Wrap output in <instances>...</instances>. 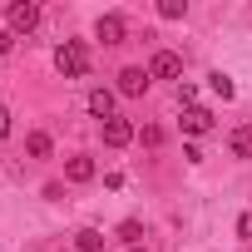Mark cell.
<instances>
[{
    "label": "cell",
    "mask_w": 252,
    "mask_h": 252,
    "mask_svg": "<svg viewBox=\"0 0 252 252\" xmlns=\"http://www.w3.org/2000/svg\"><path fill=\"white\" fill-rule=\"evenodd\" d=\"M55 69H60L64 79H79V74L89 69V50H84V40H64V45L55 50Z\"/></svg>",
    "instance_id": "cell-1"
},
{
    "label": "cell",
    "mask_w": 252,
    "mask_h": 252,
    "mask_svg": "<svg viewBox=\"0 0 252 252\" xmlns=\"http://www.w3.org/2000/svg\"><path fill=\"white\" fill-rule=\"evenodd\" d=\"M5 20H10V35H30L40 25V5L35 0H10L5 5Z\"/></svg>",
    "instance_id": "cell-2"
},
{
    "label": "cell",
    "mask_w": 252,
    "mask_h": 252,
    "mask_svg": "<svg viewBox=\"0 0 252 252\" xmlns=\"http://www.w3.org/2000/svg\"><path fill=\"white\" fill-rule=\"evenodd\" d=\"M99 134H104L109 149H124V144H134V139H139V129H134L129 119H119V114H114L109 124H99Z\"/></svg>",
    "instance_id": "cell-3"
},
{
    "label": "cell",
    "mask_w": 252,
    "mask_h": 252,
    "mask_svg": "<svg viewBox=\"0 0 252 252\" xmlns=\"http://www.w3.org/2000/svg\"><path fill=\"white\" fill-rule=\"evenodd\" d=\"M178 74H183V55L178 50H158L149 60V79H178Z\"/></svg>",
    "instance_id": "cell-4"
},
{
    "label": "cell",
    "mask_w": 252,
    "mask_h": 252,
    "mask_svg": "<svg viewBox=\"0 0 252 252\" xmlns=\"http://www.w3.org/2000/svg\"><path fill=\"white\" fill-rule=\"evenodd\" d=\"M149 84H154V79H149V69H144V64H129V69H119V94H124V99H139Z\"/></svg>",
    "instance_id": "cell-5"
},
{
    "label": "cell",
    "mask_w": 252,
    "mask_h": 252,
    "mask_svg": "<svg viewBox=\"0 0 252 252\" xmlns=\"http://www.w3.org/2000/svg\"><path fill=\"white\" fill-rule=\"evenodd\" d=\"M94 35H99L104 45H124V35H129V25H124V15H119V10H109V15H99Z\"/></svg>",
    "instance_id": "cell-6"
},
{
    "label": "cell",
    "mask_w": 252,
    "mask_h": 252,
    "mask_svg": "<svg viewBox=\"0 0 252 252\" xmlns=\"http://www.w3.org/2000/svg\"><path fill=\"white\" fill-rule=\"evenodd\" d=\"M89 114L99 124H109L114 119V89H89Z\"/></svg>",
    "instance_id": "cell-7"
},
{
    "label": "cell",
    "mask_w": 252,
    "mask_h": 252,
    "mask_svg": "<svg viewBox=\"0 0 252 252\" xmlns=\"http://www.w3.org/2000/svg\"><path fill=\"white\" fill-rule=\"evenodd\" d=\"M64 178H69V183H89V178H94V158H89V154H74V158L64 163Z\"/></svg>",
    "instance_id": "cell-8"
},
{
    "label": "cell",
    "mask_w": 252,
    "mask_h": 252,
    "mask_svg": "<svg viewBox=\"0 0 252 252\" xmlns=\"http://www.w3.org/2000/svg\"><path fill=\"white\" fill-rule=\"evenodd\" d=\"M183 129H188V134H208V129H213V114H208L203 104L183 109Z\"/></svg>",
    "instance_id": "cell-9"
},
{
    "label": "cell",
    "mask_w": 252,
    "mask_h": 252,
    "mask_svg": "<svg viewBox=\"0 0 252 252\" xmlns=\"http://www.w3.org/2000/svg\"><path fill=\"white\" fill-rule=\"evenodd\" d=\"M25 154H30V158H50V154H55V139H50L45 129H35V134L25 139Z\"/></svg>",
    "instance_id": "cell-10"
},
{
    "label": "cell",
    "mask_w": 252,
    "mask_h": 252,
    "mask_svg": "<svg viewBox=\"0 0 252 252\" xmlns=\"http://www.w3.org/2000/svg\"><path fill=\"white\" fill-rule=\"evenodd\" d=\"M74 252H104V232L99 227H79L74 232Z\"/></svg>",
    "instance_id": "cell-11"
},
{
    "label": "cell",
    "mask_w": 252,
    "mask_h": 252,
    "mask_svg": "<svg viewBox=\"0 0 252 252\" xmlns=\"http://www.w3.org/2000/svg\"><path fill=\"white\" fill-rule=\"evenodd\" d=\"M227 149H232L237 158H252V124H242V129H232V139H227Z\"/></svg>",
    "instance_id": "cell-12"
},
{
    "label": "cell",
    "mask_w": 252,
    "mask_h": 252,
    "mask_svg": "<svg viewBox=\"0 0 252 252\" xmlns=\"http://www.w3.org/2000/svg\"><path fill=\"white\" fill-rule=\"evenodd\" d=\"M208 89H213L218 99H232V94H237V84H232V79H227L222 69H218V74H208Z\"/></svg>",
    "instance_id": "cell-13"
},
{
    "label": "cell",
    "mask_w": 252,
    "mask_h": 252,
    "mask_svg": "<svg viewBox=\"0 0 252 252\" xmlns=\"http://www.w3.org/2000/svg\"><path fill=\"white\" fill-rule=\"evenodd\" d=\"M139 237H144L139 218H124V222H119V242H129V247H139Z\"/></svg>",
    "instance_id": "cell-14"
},
{
    "label": "cell",
    "mask_w": 252,
    "mask_h": 252,
    "mask_svg": "<svg viewBox=\"0 0 252 252\" xmlns=\"http://www.w3.org/2000/svg\"><path fill=\"white\" fill-rule=\"evenodd\" d=\"M158 15L163 20H183L188 15V0H158Z\"/></svg>",
    "instance_id": "cell-15"
},
{
    "label": "cell",
    "mask_w": 252,
    "mask_h": 252,
    "mask_svg": "<svg viewBox=\"0 0 252 252\" xmlns=\"http://www.w3.org/2000/svg\"><path fill=\"white\" fill-rule=\"evenodd\" d=\"M139 139H144V144H149V149H158V144H163V129H158V124H149V129H144V134H139Z\"/></svg>",
    "instance_id": "cell-16"
},
{
    "label": "cell",
    "mask_w": 252,
    "mask_h": 252,
    "mask_svg": "<svg viewBox=\"0 0 252 252\" xmlns=\"http://www.w3.org/2000/svg\"><path fill=\"white\" fill-rule=\"evenodd\" d=\"M10 129H15V114H10L5 104H0V139H10Z\"/></svg>",
    "instance_id": "cell-17"
},
{
    "label": "cell",
    "mask_w": 252,
    "mask_h": 252,
    "mask_svg": "<svg viewBox=\"0 0 252 252\" xmlns=\"http://www.w3.org/2000/svg\"><path fill=\"white\" fill-rule=\"evenodd\" d=\"M10 50H15V35H10V30H0V55H10Z\"/></svg>",
    "instance_id": "cell-18"
},
{
    "label": "cell",
    "mask_w": 252,
    "mask_h": 252,
    "mask_svg": "<svg viewBox=\"0 0 252 252\" xmlns=\"http://www.w3.org/2000/svg\"><path fill=\"white\" fill-rule=\"evenodd\" d=\"M129 252H149V247H129Z\"/></svg>",
    "instance_id": "cell-19"
}]
</instances>
